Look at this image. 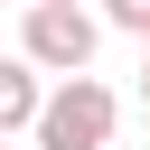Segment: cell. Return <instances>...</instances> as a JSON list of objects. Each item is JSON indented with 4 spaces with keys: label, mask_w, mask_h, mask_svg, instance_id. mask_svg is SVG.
<instances>
[{
    "label": "cell",
    "mask_w": 150,
    "mask_h": 150,
    "mask_svg": "<svg viewBox=\"0 0 150 150\" xmlns=\"http://www.w3.org/2000/svg\"><path fill=\"white\" fill-rule=\"evenodd\" d=\"M94 47H103V19H94L84 0H28V19H19V56H28V66H47V75H84Z\"/></svg>",
    "instance_id": "cell-1"
},
{
    "label": "cell",
    "mask_w": 150,
    "mask_h": 150,
    "mask_svg": "<svg viewBox=\"0 0 150 150\" xmlns=\"http://www.w3.org/2000/svg\"><path fill=\"white\" fill-rule=\"evenodd\" d=\"M112 122H122V103H112L103 75H56V94L38 112V150H103Z\"/></svg>",
    "instance_id": "cell-2"
},
{
    "label": "cell",
    "mask_w": 150,
    "mask_h": 150,
    "mask_svg": "<svg viewBox=\"0 0 150 150\" xmlns=\"http://www.w3.org/2000/svg\"><path fill=\"white\" fill-rule=\"evenodd\" d=\"M47 66H28V56H0V131H38V112H47V84H38Z\"/></svg>",
    "instance_id": "cell-3"
},
{
    "label": "cell",
    "mask_w": 150,
    "mask_h": 150,
    "mask_svg": "<svg viewBox=\"0 0 150 150\" xmlns=\"http://www.w3.org/2000/svg\"><path fill=\"white\" fill-rule=\"evenodd\" d=\"M103 19H112V28H131V38H150V0H103Z\"/></svg>",
    "instance_id": "cell-4"
},
{
    "label": "cell",
    "mask_w": 150,
    "mask_h": 150,
    "mask_svg": "<svg viewBox=\"0 0 150 150\" xmlns=\"http://www.w3.org/2000/svg\"><path fill=\"white\" fill-rule=\"evenodd\" d=\"M141 47H150V38H141ZM141 94H150V66H141Z\"/></svg>",
    "instance_id": "cell-5"
},
{
    "label": "cell",
    "mask_w": 150,
    "mask_h": 150,
    "mask_svg": "<svg viewBox=\"0 0 150 150\" xmlns=\"http://www.w3.org/2000/svg\"><path fill=\"white\" fill-rule=\"evenodd\" d=\"M0 150H9V131H0Z\"/></svg>",
    "instance_id": "cell-6"
},
{
    "label": "cell",
    "mask_w": 150,
    "mask_h": 150,
    "mask_svg": "<svg viewBox=\"0 0 150 150\" xmlns=\"http://www.w3.org/2000/svg\"><path fill=\"white\" fill-rule=\"evenodd\" d=\"M141 103H150V94H141Z\"/></svg>",
    "instance_id": "cell-7"
}]
</instances>
